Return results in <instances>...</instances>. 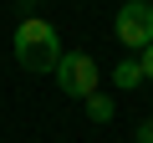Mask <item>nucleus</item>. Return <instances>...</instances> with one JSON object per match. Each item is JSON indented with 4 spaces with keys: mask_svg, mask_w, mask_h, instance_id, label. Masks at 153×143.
Wrapping results in <instances>:
<instances>
[{
    "mask_svg": "<svg viewBox=\"0 0 153 143\" xmlns=\"http://www.w3.org/2000/svg\"><path fill=\"white\" fill-rule=\"evenodd\" d=\"M138 143H153V118H148V123H138Z\"/></svg>",
    "mask_w": 153,
    "mask_h": 143,
    "instance_id": "nucleus-7",
    "label": "nucleus"
},
{
    "mask_svg": "<svg viewBox=\"0 0 153 143\" xmlns=\"http://www.w3.org/2000/svg\"><path fill=\"white\" fill-rule=\"evenodd\" d=\"M112 82H117L123 92L138 87V82H143V66H138V61H117V66H112Z\"/></svg>",
    "mask_w": 153,
    "mask_h": 143,
    "instance_id": "nucleus-4",
    "label": "nucleus"
},
{
    "mask_svg": "<svg viewBox=\"0 0 153 143\" xmlns=\"http://www.w3.org/2000/svg\"><path fill=\"white\" fill-rule=\"evenodd\" d=\"M138 66H143V82H153V46H148V51L138 56Z\"/></svg>",
    "mask_w": 153,
    "mask_h": 143,
    "instance_id": "nucleus-6",
    "label": "nucleus"
},
{
    "mask_svg": "<svg viewBox=\"0 0 153 143\" xmlns=\"http://www.w3.org/2000/svg\"><path fill=\"white\" fill-rule=\"evenodd\" d=\"M16 61H21L26 72H56V61H61V36H56V26L41 21V16L21 21V26H16Z\"/></svg>",
    "mask_w": 153,
    "mask_h": 143,
    "instance_id": "nucleus-1",
    "label": "nucleus"
},
{
    "mask_svg": "<svg viewBox=\"0 0 153 143\" xmlns=\"http://www.w3.org/2000/svg\"><path fill=\"white\" fill-rule=\"evenodd\" d=\"M112 36L128 51H148L153 46V5H148V0H123V10L112 21Z\"/></svg>",
    "mask_w": 153,
    "mask_h": 143,
    "instance_id": "nucleus-3",
    "label": "nucleus"
},
{
    "mask_svg": "<svg viewBox=\"0 0 153 143\" xmlns=\"http://www.w3.org/2000/svg\"><path fill=\"white\" fill-rule=\"evenodd\" d=\"M97 82H102V72H97V61L87 56V51H61V61H56V87L66 92V97H92L97 92Z\"/></svg>",
    "mask_w": 153,
    "mask_h": 143,
    "instance_id": "nucleus-2",
    "label": "nucleus"
},
{
    "mask_svg": "<svg viewBox=\"0 0 153 143\" xmlns=\"http://www.w3.org/2000/svg\"><path fill=\"white\" fill-rule=\"evenodd\" d=\"M87 118H92V123H112V97H107V92H92V97H87Z\"/></svg>",
    "mask_w": 153,
    "mask_h": 143,
    "instance_id": "nucleus-5",
    "label": "nucleus"
}]
</instances>
